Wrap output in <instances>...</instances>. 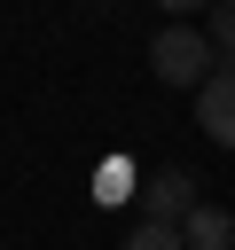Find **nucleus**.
Instances as JSON below:
<instances>
[{
  "mask_svg": "<svg viewBox=\"0 0 235 250\" xmlns=\"http://www.w3.org/2000/svg\"><path fill=\"white\" fill-rule=\"evenodd\" d=\"M149 70H157L164 86H180V94H204V86L219 78V47H212L196 23H164V31L149 39Z\"/></svg>",
  "mask_w": 235,
  "mask_h": 250,
  "instance_id": "obj_1",
  "label": "nucleus"
},
{
  "mask_svg": "<svg viewBox=\"0 0 235 250\" xmlns=\"http://www.w3.org/2000/svg\"><path fill=\"white\" fill-rule=\"evenodd\" d=\"M204 195H196V180L180 172V164H164V172H149V188H141V219H157V227H188V211H196Z\"/></svg>",
  "mask_w": 235,
  "mask_h": 250,
  "instance_id": "obj_2",
  "label": "nucleus"
},
{
  "mask_svg": "<svg viewBox=\"0 0 235 250\" xmlns=\"http://www.w3.org/2000/svg\"><path fill=\"white\" fill-rule=\"evenodd\" d=\"M196 125H204L219 148H235V70H219V78L196 94Z\"/></svg>",
  "mask_w": 235,
  "mask_h": 250,
  "instance_id": "obj_3",
  "label": "nucleus"
},
{
  "mask_svg": "<svg viewBox=\"0 0 235 250\" xmlns=\"http://www.w3.org/2000/svg\"><path fill=\"white\" fill-rule=\"evenodd\" d=\"M180 242H188V250H235V219H227L219 203H196L188 227H180Z\"/></svg>",
  "mask_w": 235,
  "mask_h": 250,
  "instance_id": "obj_4",
  "label": "nucleus"
},
{
  "mask_svg": "<svg viewBox=\"0 0 235 250\" xmlns=\"http://www.w3.org/2000/svg\"><path fill=\"white\" fill-rule=\"evenodd\" d=\"M204 39L219 47V70H235V0H212V16H204Z\"/></svg>",
  "mask_w": 235,
  "mask_h": 250,
  "instance_id": "obj_5",
  "label": "nucleus"
},
{
  "mask_svg": "<svg viewBox=\"0 0 235 250\" xmlns=\"http://www.w3.org/2000/svg\"><path fill=\"white\" fill-rule=\"evenodd\" d=\"M125 250H188V242H180V227H157V219H141V227L125 234Z\"/></svg>",
  "mask_w": 235,
  "mask_h": 250,
  "instance_id": "obj_6",
  "label": "nucleus"
},
{
  "mask_svg": "<svg viewBox=\"0 0 235 250\" xmlns=\"http://www.w3.org/2000/svg\"><path fill=\"white\" fill-rule=\"evenodd\" d=\"M157 8H164V16H172V23H188V16H196V8H204V16H212V0H157Z\"/></svg>",
  "mask_w": 235,
  "mask_h": 250,
  "instance_id": "obj_7",
  "label": "nucleus"
}]
</instances>
